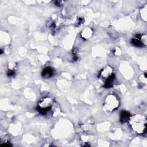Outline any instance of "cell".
<instances>
[{
  "label": "cell",
  "mask_w": 147,
  "mask_h": 147,
  "mask_svg": "<svg viewBox=\"0 0 147 147\" xmlns=\"http://www.w3.org/2000/svg\"><path fill=\"white\" fill-rule=\"evenodd\" d=\"M83 22V19H82V18H78L77 20V21L76 22V24H78V26H79Z\"/></svg>",
  "instance_id": "obj_11"
},
{
  "label": "cell",
  "mask_w": 147,
  "mask_h": 147,
  "mask_svg": "<svg viewBox=\"0 0 147 147\" xmlns=\"http://www.w3.org/2000/svg\"><path fill=\"white\" fill-rule=\"evenodd\" d=\"M140 84H142V87H144V86H145L146 84V73H144V74H142L140 78Z\"/></svg>",
  "instance_id": "obj_9"
},
{
  "label": "cell",
  "mask_w": 147,
  "mask_h": 147,
  "mask_svg": "<svg viewBox=\"0 0 147 147\" xmlns=\"http://www.w3.org/2000/svg\"><path fill=\"white\" fill-rule=\"evenodd\" d=\"M130 117V115L129 112L126 111H123L121 113V114H120V121L122 122H125L126 121H128Z\"/></svg>",
  "instance_id": "obj_8"
},
{
  "label": "cell",
  "mask_w": 147,
  "mask_h": 147,
  "mask_svg": "<svg viewBox=\"0 0 147 147\" xmlns=\"http://www.w3.org/2000/svg\"><path fill=\"white\" fill-rule=\"evenodd\" d=\"M129 125L131 130L137 134H142L145 133L146 128V118L142 114L130 115L128 120Z\"/></svg>",
  "instance_id": "obj_1"
},
{
  "label": "cell",
  "mask_w": 147,
  "mask_h": 147,
  "mask_svg": "<svg viewBox=\"0 0 147 147\" xmlns=\"http://www.w3.org/2000/svg\"><path fill=\"white\" fill-rule=\"evenodd\" d=\"M99 79L106 87L113 86L115 81V74L113 68L110 65H106L100 71L99 75Z\"/></svg>",
  "instance_id": "obj_2"
},
{
  "label": "cell",
  "mask_w": 147,
  "mask_h": 147,
  "mask_svg": "<svg viewBox=\"0 0 147 147\" xmlns=\"http://www.w3.org/2000/svg\"><path fill=\"white\" fill-rule=\"evenodd\" d=\"M119 106V99L115 94L108 95L104 101V108L109 111L112 112L115 110Z\"/></svg>",
  "instance_id": "obj_3"
},
{
  "label": "cell",
  "mask_w": 147,
  "mask_h": 147,
  "mask_svg": "<svg viewBox=\"0 0 147 147\" xmlns=\"http://www.w3.org/2000/svg\"><path fill=\"white\" fill-rule=\"evenodd\" d=\"M142 19H144L145 21L146 20V6L142 9Z\"/></svg>",
  "instance_id": "obj_10"
},
{
  "label": "cell",
  "mask_w": 147,
  "mask_h": 147,
  "mask_svg": "<svg viewBox=\"0 0 147 147\" xmlns=\"http://www.w3.org/2000/svg\"><path fill=\"white\" fill-rule=\"evenodd\" d=\"M92 30L90 28L87 27L84 28L81 32V36L83 38L87 40L91 37V36L92 35Z\"/></svg>",
  "instance_id": "obj_6"
},
{
  "label": "cell",
  "mask_w": 147,
  "mask_h": 147,
  "mask_svg": "<svg viewBox=\"0 0 147 147\" xmlns=\"http://www.w3.org/2000/svg\"><path fill=\"white\" fill-rule=\"evenodd\" d=\"M131 42L133 45L136 47H141L142 45L146 46V36L145 34L141 36L138 35L131 40Z\"/></svg>",
  "instance_id": "obj_5"
},
{
  "label": "cell",
  "mask_w": 147,
  "mask_h": 147,
  "mask_svg": "<svg viewBox=\"0 0 147 147\" xmlns=\"http://www.w3.org/2000/svg\"><path fill=\"white\" fill-rule=\"evenodd\" d=\"M53 100L50 97H44L38 102L37 110L41 114H45L48 112L53 105Z\"/></svg>",
  "instance_id": "obj_4"
},
{
  "label": "cell",
  "mask_w": 147,
  "mask_h": 147,
  "mask_svg": "<svg viewBox=\"0 0 147 147\" xmlns=\"http://www.w3.org/2000/svg\"><path fill=\"white\" fill-rule=\"evenodd\" d=\"M53 74V69L51 67H47L44 68L42 72V76L44 78L48 79L51 78Z\"/></svg>",
  "instance_id": "obj_7"
}]
</instances>
